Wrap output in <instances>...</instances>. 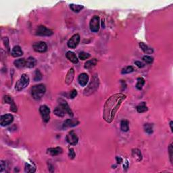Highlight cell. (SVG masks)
<instances>
[{
    "instance_id": "obj_1",
    "label": "cell",
    "mask_w": 173,
    "mask_h": 173,
    "mask_svg": "<svg viewBox=\"0 0 173 173\" xmlns=\"http://www.w3.org/2000/svg\"><path fill=\"white\" fill-rule=\"evenodd\" d=\"M126 98L127 96L123 93H117L111 96L107 100L103 107V118L105 122L111 123L114 121L116 113Z\"/></svg>"
},
{
    "instance_id": "obj_2",
    "label": "cell",
    "mask_w": 173,
    "mask_h": 173,
    "mask_svg": "<svg viewBox=\"0 0 173 173\" xmlns=\"http://www.w3.org/2000/svg\"><path fill=\"white\" fill-rule=\"evenodd\" d=\"M58 101L59 105L54 110V114L56 116H59V117H63V116H65L66 114H68L69 116L72 117L73 113H72L70 106H69L66 101L63 99H59Z\"/></svg>"
},
{
    "instance_id": "obj_3",
    "label": "cell",
    "mask_w": 173,
    "mask_h": 173,
    "mask_svg": "<svg viewBox=\"0 0 173 173\" xmlns=\"http://www.w3.org/2000/svg\"><path fill=\"white\" fill-rule=\"evenodd\" d=\"M46 91V87L43 84H38L32 87L31 95L33 99L39 100L43 97Z\"/></svg>"
},
{
    "instance_id": "obj_4",
    "label": "cell",
    "mask_w": 173,
    "mask_h": 173,
    "mask_svg": "<svg viewBox=\"0 0 173 173\" xmlns=\"http://www.w3.org/2000/svg\"><path fill=\"white\" fill-rule=\"evenodd\" d=\"M99 81L98 79V76L97 75H95L91 81L90 84L89 85V86L85 89L84 91V95H90L91 94L93 93L97 90L98 87H99Z\"/></svg>"
},
{
    "instance_id": "obj_5",
    "label": "cell",
    "mask_w": 173,
    "mask_h": 173,
    "mask_svg": "<svg viewBox=\"0 0 173 173\" xmlns=\"http://www.w3.org/2000/svg\"><path fill=\"white\" fill-rule=\"evenodd\" d=\"M30 82V79L27 74H22L20 79L16 82L15 85V90L16 91H21L28 86Z\"/></svg>"
},
{
    "instance_id": "obj_6",
    "label": "cell",
    "mask_w": 173,
    "mask_h": 173,
    "mask_svg": "<svg viewBox=\"0 0 173 173\" xmlns=\"http://www.w3.org/2000/svg\"><path fill=\"white\" fill-rule=\"evenodd\" d=\"M35 34L38 36H41V37H50L54 34V32L51 29L47 28L46 27L41 25V26L37 27Z\"/></svg>"
},
{
    "instance_id": "obj_7",
    "label": "cell",
    "mask_w": 173,
    "mask_h": 173,
    "mask_svg": "<svg viewBox=\"0 0 173 173\" xmlns=\"http://www.w3.org/2000/svg\"><path fill=\"white\" fill-rule=\"evenodd\" d=\"M39 112L42 116L43 121L47 123L50 121V109L46 105H42L40 106Z\"/></svg>"
},
{
    "instance_id": "obj_8",
    "label": "cell",
    "mask_w": 173,
    "mask_h": 173,
    "mask_svg": "<svg viewBox=\"0 0 173 173\" xmlns=\"http://www.w3.org/2000/svg\"><path fill=\"white\" fill-rule=\"evenodd\" d=\"M100 27V19L98 16H94L90 21V29L93 32L99 31Z\"/></svg>"
},
{
    "instance_id": "obj_9",
    "label": "cell",
    "mask_w": 173,
    "mask_h": 173,
    "mask_svg": "<svg viewBox=\"0 0 173 173\" xmlns=\"http://www.w3.org/2000/svg\"><path fill=\"white\" fill-rule=\"evenodd\" d=\"M14 121V116L11 114H6L1 115L0 117V125L2 127H5L10 125Z\"/></svg>"
},
{
    "instance_id": "obj_10",
    "label": "cell",
    "mask_w": 173,
    "mask_h": 173,
    "mask_svg": "<svg viewBox=\"0 0 173 173\" xmlns=\"http://www.w3.org/2000/svg\"><path fill=\"white\" fill-rule=\"evenodd\" d=\"M66 141L68 142V144L70 145H76L79 141V138L77 135L73 131H71L67 134L66 137Z\"/></svg>"
},
{
    "instance_id": "obj_11",
    "label": "cell",
    "mask_w": 173,
    "mask_h": 173,
    "mask_svg": "<svg viewBox=\"0 0 173 173\" xmlns=\"http://www.w3.org/2000/svg\"><path fill=\"white\" fill-rule=\"evenodd\" d=\"M80 42V35L79 34H75L68 40L67 43V46L70 49H74L77 47Z\"/></svg>"
},
{
    "instance_id": "obj_12",
    "label": "cell",
    "mask_w": 173,
    "mask_h": 173,
    "mask_svg": "<svg viewBox=\"0 0 173 173\" xmlns=\"http://www.w3.org/2000/svg\"><path fill=\"white\" fill-rule=\"evenodd\" d=\"M34 50L38 53H44L47 50V45L43 41H39V42L34 43L32 45Z\"/></svg>"
},
{
    "instance_id": "obj_13",
    "label": "cell",
    "mask_w": 173,
    "mask_h": 173,
    "mask_svg": "<svg viewBox=\"0 0 173 173\" xmlns=\"http://www.w3.org/2000/svg\"><path fill=\"white\" fill-rule=\"evenodd\" d=\"M79 124V121L77 119H73V118H68L66 119L64 122L63 123V128L64 129H68L72 128L77 126Z\"/></svg>"
},
{
    "instance_id": "obj_14",
    "label": "cell",
    "mask_w": 173,
    "mask_h": 173,
    "mask_svg": "<svg viewBox=\"0 0 173 173\" xmlns=\"http://www.w3.org/2000/svg\"><path fill=\"white\" fill-rule=\"evenodd\" d=\"M78 81H79V83L81 87H85L86 86L87 83L89 82V76L87 73H81L79 74V77H78Z\"/></svg>"
},
{
    "instance_id": "obj_15",
    "label": "cell",
    "mask_w": 173,
    "mask_h": 173,
    "mask_svg": "<svg viewBox=\"0 0 173 173\" xmlns=\"http://www.w3.org/2000/svg\"><path fill=\"white\" fill-rule=\"evenodd\" d=\"M4 101L6 103L10 105V110L14 112H17V107L15 105L14 100L12 99V98L9 95H5L4 96Z\"/></svg>"
},
{
    "instance_id": "obj_16",
    "label": "cell",
    "mask_w": 173,
    "mask_h": 173,
    "mask_svg": "<svg viewBox=\"0 0 173 173\" xmlns=\"http://www.w3.org/2000/svg\"><path fill=\"white\" fill-rule=\"evenodd\" d=\"M63 152V150L60 147H52V148L47 149V153L48 154L51 155L52 156H58L59 154H61Z\"/></svg>"
},
{
    "instance_id": "obj_17",
    "label": "cell",
    "mask_w": 173,
    "mask_h": 173,
    "mask_svg": "<svg viewBox=\"0 0 173 173\" xmlns=\"http://www.w3.org/2000/svg\"><path fill=\"white\" fill-rule=\"evenodd\" d=\"M23 54V51H22L21 47L19 45H16L14 46L12 49V52H11V55L13 56L14 58H18L21 56Z\"/></svg>"
},
{
    "instance_id": "obj_18",
    "label": "cell",
    "mask_w": 173,
    "mask_h": 173,
    "mask_svg": "<svg viewBox=\"0 0 173 173\" xmlns=\"http://www.w3.org/2000/svg\"><path fill=\"white\" fill-rule=\"evenodd\" d=\"M66 56L67 59H68L69 61H70L71 62H72L74 64H77L78 62H79V60H78L76 54H74V52L69 51V52L66 53Z\"/></svg>"
},
{
    "instance_id": "obj_19",
    "label": "cell",
    "mask_w": 173,
    "mask_h": 173,
    "mask_svg": "<svg viewBox=\"0 0 173 173\" xmlns=\"http://www.w3.org/2000/svg\"><path fill=\"white\" fill-rule=\"evenodd\" d=\"M36 65H37V60L32 56L29 57L27 60H26V67L27 68H32Z\"/></svg>"
},
{
    "instance_id": "obj_20",
    "label": "cell",
    "mask_w": 173,
    "mask_h": 173,
    "mask_svg": "<svg viewBox=\"0 0 173 173\" xmlns=\"http://www.w3.org/2000/svg\"><path fill=\"white\" fill-rule=\"evenodd\" d=\"M74 70L73 68H70L69 71L67 73V75L66 76V84H70L72 83V81H73L74 79Z\"/></svg>"
},
{
    "instance_id": "obj_21",
    "label": "cell",
    "mask_w": 173,
    "mask_h": 173,
    "mask_svg": "<svg viewBox=\"0 0 173 173\" xmlns=\"http://www.w3.org/2000/svg\"><path fill=\"white\" fill-rule=\"evenodd\" d=\"M139 47L141 49V50L143 51L145 54H152L154 52V50H153L152 48H151L148 46V45H145L144 43H139Z\"/></svg>"
},
{
    "instance_id": "obj_22",
    "label": "cell",
    "mask_w": 173,
    "mask_h": 173,
    "mask_svg": "<svg viewBox=\"0 0 173 173\" xmlns=\"http://www.w3.org/2000/svg\"><path fill=\"white\" fill-rule=\"evenodd\" d=\"M132 156L136 161L140 162L142 160V155L141 151L138 149H134L132 150Z\"/></svg>"
},
{
    "instance_id": "obj_23",
    "label": "cell",
    "mask_w": 173,
    "mask_h": 173,
    "mask_svg": "<svg viewBox=\"0 0 173 173\" xmlns=\"http://www.w3.org/2000/svg\"><path fill=\"white\" fill-rule=\"evenodd\" d=\"M14 64L16 68H23L25 66H26V60H25L24 58L16 60L14 62Z\"/></svg>"
},
{
    "instance_id": "obj_24",
    "label": "cell",
    "mask_w": 173,
    "mask_h": 173,
    "mask_svg": "<svg viewBox=\"0 0 173 173\" xmlns=\"http://www.w3.org/2000/svg\"><path fill=\"white\" fill-rule=\"evenodd\" d=\"M97 60L93 58V59L89 60L87 61L85 63L84 67H85V68H86V69L92 68L93 67H94L97 64Z\"/></svg>"
},
{
    "instance_id": "obj_25",
    "label": "cell",
    "mask_w": 173,
    "mask_h": 173,
    "mask_svg": "<svg viewBox=\"0 0 173 173\" xmlns=\"http://www.w3.org/2000/svg\"><path fill=\"white\" fill-rule=\"evenodd\" d=\"M136 109L137 111L139 113H143L147 112V111L148 110V108L147 107L145 102L140 103L136 107Z\"/></svg>"
},
{
    "instance_id": "obj_26",
    "label": "cell",
    "mask_w": 173,
    "mask_h": 173,
    "mask_svg": "<svg viewBox=\"0 0 173 173\" xmlns=\"http://www.w3.org/2000/svg\"><path fill=\"white\" fill-rule=\"evenodd\" d=\"M121 129L123 132H127L129 130V123L127 120H123L121 123Z\"/></svg>"
},
{
    "instance_id": "obj_27",
    "label": "cell",
    "mask_w": 173,
    "mask_h": 173,
    "mask_svg": "<svg viewBox=\"0 0 173 173\" xmlns=\"http://www.w3.org/2000/svg\"><path fill=\"white\" fill-rule=\"evenodd\" d=\"M25 171L26 172H34L36 171L35 166H32V164H30L29 163H26L25 165Z\"/></svg>"
},
{
    "instance_id": "obj_28",
    "label": "cell",
    "mask_w": 173,
    "mask_h": 173,
    "mask_svg": "<svg viewBox=\"0 0 173 173\" xmlns=\"http://www.w3.org/2000/svg\"><path fill=\"white\" fill-rule=\"evenodd\" d=\"M145 83V79L142 77H139L137 79V83L136 84V88L138 90H141L142 87H143Z\"/></svg>"
},
{
    "instance_id": "obj_29",
    "label": "cell",
    "mask_w": 173,
    "mask_h": 173,
    "mask_svg": "<svg viewBox=\"0 0 173 173\" xmlns=\"http://www.w3.org/2000/svg\"><path fill=\"white\" fill-rule=\"evenodd\" d=\"M144 130L145 132L147 134H152L154 132V129H153V125L150 123H146L144 125Z\"/></svg>"
},
{
    "instance_id": "obj_30",
    "label": "cell",
    "mask_w": 173,
    "mask_h": 173,
    "mask_svg": "<svg viewBox=\"0 0 173 173\" xmlns=\"http://www.w3.org/2000/svg\"><path fill=\"white\" fill-rule=\"evenodd\" d=\"M83 5H76V4H70V8L74 12H79L81 10H83Z\"/></svg>"
},
{
    "instance_id": "obj_31",
    "label": "cell",
    "mask_w": 173,
    "mask_h": 173,
    "mask_svg": "<svg viewBox=\"0 0 173 173\" xmlns=\"http://www.w3.org/2000/svg\"><path fill=\"white\" fill-rule=\"evenodd\" d=\"M43 74L40 72L39 70H36L34 72V81H39L42 79Z\"/></svg>"
},
{
    "instance_id": "obj_32",
    "label": "cell",
    "mask_w": 173,
    "mask_h": 173,
    "mask_svg": "<svg viewBox=\"0 0 173 173\" xmlns=\"http://www.w3.org/2000/svg\"><path fill=\"white\" fill-rule=\"evenodd\" d=\"M90 54L89 53L85 52H81L79 53V58L80 60H87L88 58H90Z\"/></svg>"
},
{
    "instance_id": "obj_33",
    "label": "cell",
    "mask_w": 173,
    "mask_h": 173,
    "mask_svg": "<svg viewBox=\"0 0 173 173\" xmlns=\"http://www.w3.org/2000/svg\"><path fill=\"white\" fill-rule=\"evenodd\" d=\"M133 71H134L133 67L131 66H126L124 68H123V70H122V74H129L131 73V72H133Z\"/></svg>"
},
{
    "instance_id": "obj_34",
    "label": "cell",
    "mask_w": 173,
    "mask_h": 173,
    "mask_svg": "<svg viewBox=\"0 0 173 173\" xmlns=\"http://www.w3.org/2000/svg\"><path fill=\"white\" fill-rule=\"evenodd\" d=\"M143 60L147 64H152L153 62V61H154V58L151 57L150 56L146 55L143 57Z\"/></svg>"
},
{
    "instance_id": "obj_35",
    "label": "cell",
    "mask_w": 173,
    "mask_h": 173,
    "mask_svg": "<svg viewBox=\"0 0 173 173\" xmlns=\"http://www.w3.org/2000/svg\"><path fill=\"white\" fill-rule=\"evenodd\" d=\"M168 153L169 156H170V162L172 163V157H173V147H172V143H170V145L168 147Z\"/></svg>"
},
{
    "instance_id": "obj_36",
    "label": "cell",
    "mask_w": 173,
    "mask_h": 173,
    "mask_svg": "<svg viewBox=\"0 0 173 173\" xmlns=\"http://www.w3.org/2000/svg\"><path fill=\"white\" fill-rule=\"evenodd\" d=\"M68 156L70 159H74V157H75V152H74V149L70 148L69 149V152H68Z\"/></svg>"
},
{
    "instance_id": "obj_37",
    "label": "cell",
    "mask_w": 173,
    "mask_h": 173,
    "mask_svg": "<svg viewBox=\"0 0 173 173\" xmlns=\"http://www.w3.org/2000/svg\"><path fill=\"white\" fill-rule=\"evenodd\" d=\"M0 167H1V168H0V172H2L3 170H5V169L7 167L6 162L4 161H1V165H0Z\"/></svg>"
},
{
    "instance_id": "obj_38",
    "label": "cell",
    "mask_w": 173,
    "mask_h": 173,
    "mask_svg": "<svg viewBox=\"0 0 173 173\" xmlns=\"http://www.w3.org/2000/svg\"><path fill=\"white\" fill-rule=\"evenodd\" d=\"M3 43H4L5 48H7V50L9 51V50H10V47H9V40L8 39V37L3 38Z\"/></svg>"
},
{
    "instance_id": "obj_39",
    "label": "cell",
    "mask_w": 173,
    "mask_h": 173,
    "mask_svg": "<svg viewBox=\"0 0 173 173\" xmlns=\"http://www.w3.org/2000/svg\"><path fill=\"white\" fill-rule=\"evenodd\" d=\"M76 95H77V91H76L75 89H73V90L70 92V97L71 99H74V97H76Z\"/></svg>"
},
{
    "instance_id": "obj_40",
    "label": "cell",
    "mask_w": 173,
    "mask_h": 173,
    "mask_svg": "<svg viewBox=\"0 0 173 173\" xmlns=\"http://www.w3.org/2000/svg\"><path fill=\"white\" fill-rule=\"evenodd\" d=\"M135 64L139 68H143V67L145 66V64L143 62H141L140 61H136L135 62Z\"/></svg>"
},
{
    "instance_id": "obj_41",
    "label": "cell",
    "mask_w": 173,
    "mask_h": 173,
    "mask_svg": "<svg viewBox=\"0 0 173 173\" xmlns=\"http://www.w3.org/2000/svg\"><path fill=\"white\" fill-rule=\"evenodd\" d=\"M116 162H117L118 164H121L123 162V158L121 157H118V156H116Z\"/></svg>"
},
{
    "instance_id": "obj_42",
    "label": "cell",
    "mask_w": 173,
    "mask_h": 173,
    "mask_svg": "<svg viewBox=\"0 0 173 173\" xmlns=\"http://www.w3.org/2000/svg\"><path fill=\"white\" fill-rule=\"evenodd\" d=\"M172 124H173V123H172V121H170V129H171V131H172V132H173V129H172Z\"/></svg>"
}]
</instances>
